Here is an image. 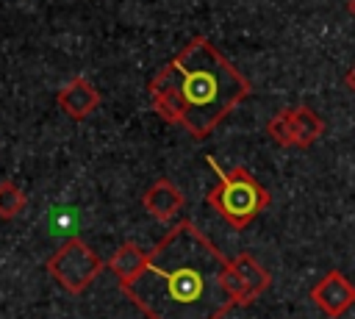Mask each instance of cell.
I'll return each instance as SVG.
<instances>
[{"mask_svg":"<svg viewBox=\"0 0 355 319\" xmlns=\"http://www.w3.org/2000/svg\"><path fill=\"white\" fill-rule=\"evenodd\" d=\"M347 86L355 92V64H352V67H349V72H347Z\"/></svg>","mask_w":355,"mask_h":319,"instance_id":"4fadbf2b","label":"cell"},{"mask_svg":"<svg viewBox=\"0 0 355 319\" xmlns=\"http://www.w3.org/2000/svg\"><path fill=\"white\" fill-rule=\"evenodd\" d=\"M105 269L103 258L80 239L69 236L50 258H47V272L50 277L69 294H83Z\"/></svg>","mask_w":355,"mask_h":319,"instance_id":"277c9868","label":"cell"},{"mask_svg":"<svg viewBox=\"0 0 355 319\" xmlns=\"http://www.w3.org/2000/svg\"><path fill=\"white\" fill-rule=\"evenodd\" d=\"M141 205H144V211H147L153 219L169 222V219H175V216L180 214V208H183V191H180L169 178H158V180L144 191Z\"/></svg>","mask_w":355,"mask_h":319,"instance_id":"8992f818","label":"cell"},{"mask_svg":"<svg viewBox=\"0 0 355 319\" xmlns=\"http://www.w3.org/2000/svg\"><path fill=\"white\" fill-rule=\"evenodd\" d=\"M291 119H294V147H300V150L311 147L324 133L322 117L308 105H294L291 108Z\"/></svg>","mask_w":355,"mask_h":319,"instance_id":"30bf717a","label":"cell"},{"mask_svg":"<svg viewBox=\"0 0 355 319\" xmlns=\"http://www.w3.org/2000/svg\"><path fill=\"white\" fill-rule=\"evenodd\" d=\"M25 205H28L25 191H22L17 183L3 180V183H0V219H14V216H19Z\"/></svg>","mask_w":355,"mask_h":319,"instance_id":"8fae6325","label":"cell"},{"mask_svg":"<svg viewBox=\"0 0 355 319\" xmlns=\"http://www.w3.org/2000/svg\"><path fill=\"white\" fill-rule=\"evenodd\" d=\"M266 133H269L280 147H294V119H291V108H280V111L269 119Z\"/></svg>","mask_w":355,"mask_h":319,"instance_id":"7c38bea8","label":"cell"},{"mask_svg":"<svg viewBox=\"0 0 355 319\" xmlns=\"http://www.w3.org/2000/svg\"><path fill=\"white\" fill-rule=\"evenodd\" d=\"M205 164L216 172V183L205 194V202L236 230L247 227L269 202L272 194L244 166H219L216 158L205 155Z\"/></svg>","mask_w":355,"mask_h":319,"instance_id":"3957f363","label":"cell"},{"mask_svg":"<svg viewBox=\"0 0 355 319\" xmlns=\"http://www.w3.org/2000/svg\"><path fill=\"white\" fill-rule=\"evenodd\" d=\"M155 78L180 94L183 130L194 139H205L252 92L250 80L205 36H194Z\"/></svg>","mask_w":355,"mask_h":319,"instance_id":"7a4b0ae2","label":"cell"},{"mask_svg":"<svg viewBox=\"0 0 355 319\" xmlns=\"http://www.w3.org/2000/svg\"><path fill=\"white\" fill-rule=\"evenodd\" d=\"M58 105L64 108V114H69L72 119H86L97 105H100V92L86 80V78H72L67 80L58 94H55Z\"/></svg>","mask_w":355,"mask_h":319,"instance_id":"52a82bcc","label":"cell"},{"mask_svg":"<svg viewBox=\"0 0 355 319\" xmlns=\"http://www.w3.org/2000/svg\"><path fill=\"white\" fill-rule=\"evenodd\" d=\"M311 300H313V305H316L324 316L338 319V316H344V313L355 305V283H352L344 272L330 269L322 280L313 283Z\"/></svg>","mask_w":355,"mask_h":319,"instance_id":"5b68a950","label":"cell"},{"mask_svg":"<svg viewBox=\"0 0 355 319\" xmlns=\"http://www.w3.org/2000/svg\"><path fill=\"white\" fill-rule=\"evenodd\" d=\"M230 266H233V275H236L239 288H241V305H252L269 288V283H272L269 272L250 252H239L230 261Z\"/></svg>","mask_w":355,"mask_h":319,"instance_id":"ba28073f","label":"cell"},{"mask_svg":"<svg viewBox=\"0 0 355 319\" xmlns=\"http://www.w3.org/2000/svg\"><path fill=\"white\" fill-rule=\"evenodd\" d=\"M119 288L147 319H222L241 305L230 258L189 219L169 227L144 272Z\"/></svg>","mask_w":355,"mask_h":319,"instance_id":"6da1fadb","label":"cell"},{"mask_svg":"<svg viewBox=\"0 0 355 319\" xmlns=\"http://www.w3.org/2000/svg\"><path fill=\"white\" fill-rule=\"evenodd\" d=\"M347 8H349V14L355 17V0H347Z\"/></svg>","mask_w":355,"mask_h":319,"instance_id":"5bb4252c","label":"cell"},{"mask_svg":"<svg viewBox=\"0 0 355 319\" xmlns=\"http://www.w3.org/2000/svg\"><path fill=\"white\" fill-rule=\"evenodd\" d=\"M147 258H150V252H144L139 244H133V241H122V244L114 250V255L108 258V269L116 275L119 286H125V283L136 280V277L144 272Z\"/></svg>","mask_w":355,"mask_h":319,"instance_id":"9c48e42d","label":"cell"}]
</instances>
